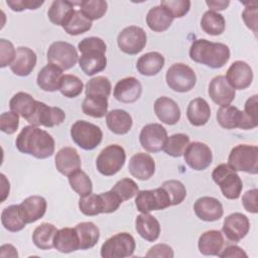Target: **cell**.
I'll use <instances>...</instances> for the list:
<instances>
[{
    "label": "cell",
    "instance_id": "cell-30",
    "mask_svg": "<svg viewBox=\"0 0 258 258\" xmlns=\"http://www.w3.org/2000/svg\"><path fill=\"white\" fill-rule=\"evenodd\" d=\"M211 117V108L203 98H196L189 102L186 108V118L192 126H204Z\"/></svg>",
    "mask_w": 258,
    "mask_h": 258
},
{
    "label": "cell",
    "instance_id": "cell-18",
    "mask_svg": "<svg viewBox=\"0 0 258 258\" xmlns=\"http://www.w3.org/2000/svg\"><path fill=\"white\" fill-rule=\"evenodd\" d=\"M208 94L212 101L221 107L230 105L236 97L235 89L229 84L225 76H217L211 81Z\"/></svg>",
    "mask_w": 258,
    "mask_h": 258
},
{
    "label": "cell",
    "instance_id": "cell-61",
    "mask_svg": "<svg viewBox=\"0 0 258 258\" xmlns=\"http://www.w3.org/2000/svg\"><path fill=\"white\" fill-rule=\"evenodd\" d=\"M206 4L208 5V7L210 8L211 11H222V10H225L229 4H230V1L229 0H208L206 1Z\"/></svg>",
    "mask_w": 258,
    "mask_h": 258
},
{
    "label": "cell",
    "instance_id": "cell-43",
    "mask_svg": "<svg viewBox=\"0 0 258 258\" xmlns=\"http://www.w3.org/2000/svg\"><path fill=\"white\" fill-rule=\"evenodd\" d=\"M189 144V137L183 133H176L167 137L162 150L169 156L180 157L187 145Z\"/></svg>",
    "mask_w": 258,
    "mask_h": 258
},
{
    "label": "cell",
    "instance_id": "cell-24",
    "mask_svg": "<svg viewBox=\"0 0 258 258\" xmlns=\"http://www.w3.org/2000/svg\"><path fill=\"white\" fill-rule=\"evenodd\" d=\"M47 208L46 200L40 196H30L19 205L21 218L26 224H31L41 219Z\"/></svg>",
    "mask_w": 258,
    "mask_h": 258
},
{
    "label": "cell",
    "instance_id": "cell-21",
    "mask_svg": "<svg viewBox=\"0 0 258 258\" xmlns=\"http://www.w3.org/2000/svg\"><path fill=\"white\" fill-rule=\"evenodd\" d=\"M142 94L141 83L134 77H127L117 82L113 95L119 102L130 104L136 102Z\"/></svg>",
    "mask_w": 258,
    "mask_h": 258
},
{
    "label": "cell",
    "instance_id": "cell-9",
    "mask_svg": "<svg viewBox=\"0 0 258 258\" xmlns=\"http://www.w3.org/2000/svg\"><path fill=\"white\" fill-rule=\"evenodd\" d=\"M165 81L169 89L178 93L190 91L197 83L195 71L185 63L176 62L168 68Z\"/></svg>",
    "mask_w": 258,
    "mask_h": 258
},
{
    "label": "cell",
    "instance_id": "cell-6",
    "mask_svg": "<svg viewBox=\"0 0 258 258\" xmlns=\"http://www.w3.org/2000/svg\"><path fill=\"white\" fill-rule=\"evenodd\" d=\"M73 141L84 150H93L100 145L103 139L101 128L85 120L76 121L71 127Z\"/></svg>",
    "mask_w": 258,
    "mask_h": 258
},
{
    "label": "cell",
    "instance_id": "cell-12",
    "mask_svg": "<svg viewBox=\"0 0 258 258\" xmlns=\"http://www.w3.org/2000/svg\"><path fill=\"white\" fill-rule=\"evenodd\" d=\"M217 121L222 128L228 130L235 128L249 130L258 126V123L252 121L244 111L232 105L222 106L217 111Z\"/></svg>",
    "mask_w": 258,
    "mask_h": 258
},
{
    "label": "cell",
    "instance_id": "cell-8",
    "mask_svg": "<svg viewBox=\"0 0 258 258\" xmlns=\"http://www.w3.org/2000/svg\"><path fill=\"white\" fill-rule=\"evenodd\" d=\"M136 243L133 236L127 232L117 233L106 240L101 247L103 258H125L133 255Z\"/></svg>",
    "mask_w": 258,
    "mask_h": 258
},
{
    "label": "cell",
    "instance_id": "cell-53",
    "mask_svg": "<svg viewBox=\"0 0 258 258\" xmlns=\"http://www.w3.org/2000/svg\"><path fill=\"white\" fill-rule=\"evenodd\" d=\"M16 50L13 43L5 38L0 39V67L5 68L10 66L14 60Z\"/></svg>",
    "mask_w": 258,
    "mask_h": 258
},
{
    "label": "cell",
    "instance_id": "cell-40",
    "mask_svg": "<svg viewBox=\"0 0 258 258\" xmlns=\"http://www.w3.org/2000/svg\"><path fill=\"white\" fill-rule=\"evenodd\" d=\"M1 223L9 232H19L23 230L26 223L21 218L19 205H11L4 208L1 213Z\"/></svg>",
    "mask_w": 258,
    "mask_h": 258
},
{
    "label": "cell",
    "instance_id": "cell-3",
    "mask_svg": "<svg viewBox=\"0 0 258 258\" xmlns=\"http://www.w3.org/2000/svg\"><path fill=\"white\" fill-rule=\"evenodd\" d=\"M230 48L225 43L213 42L205 38L192 41L189 47L191 60L212 69L224 67L230 59Z\"/></svg>",
    "mask_w": 258,
    "mask_h": 258
},
{
    "label": "cell",
    "instance_id": "cell-15",
    "mask_svg": "<svg viewBox=\"0 0 258 258\" xmlns=\"http://www.w3.org/2000/svg\"><path fill=\"white\" fill-rule=\"evenodd\" d=\"M185 163L194 170H205L213 161V153L211 148L199 141L191 142L187 145L183 152Z\"/></svg>",
    "mask_w": 258,
    "mask_h": 258
},
{
    "label": "cell",
    "instance_id": "cell-38",
    "mask_svg": "<svg viewBox=\"0 0 258 258\" xmlns=\"http://www.w3.org/2000/svg\"><path fill=\"white\" fill-rule=\"evenodd\" d=\"M74 2L64 0H54L47 11L48 19L57 26H62L70 15L75 10Z\"/></svg>",
    "mask_w": 258,
    "mask_h": 258
},
{
    "label": "cell",
    "instance_id": "cell-62",
    "mask_svg": "<svg viewBox=\"0 0 258 258\" xmlns=\"http://www.w3.org/2000/svg\"><path fill=\"white\" fill-rule=\"evenodd\" d=\"M0 256L1 257L17 258L18 257L17 249L11 244H4L0 247Z\"/></svg>",
    "mask_w": 258,
    "mask_h": 258
},
{
    "label": "cell",
    "instance_id": "cell-29",
    "mask_svg": "<svg viewBox=\"0 0 258 258\" xmlns=\"http://www.w3.org/2000/svg\"><path fill=\"white\" fill-rule=\"evenodd\" d=\"M223 234L218 230H210L203 233L198 241L200 252L206 256H218L224 246Z\"/></svg>",
    "mask_w": 258,
    "mask_h": 258
},
{
    "label": "cell",
    "instance_id": "cell-42",
    "mask_svg": "<svg viewBox=\"0 0 258 258\" xmlns=\"http://www.w3.org/2000/svg\"><path fill=\"white\" fill-rule=\"evenodd\" d=\"M108 98L86 96L82 104L83 113L93 118H103L108 113Z\"/></svg>",
    "mask_w": 258,
    "mask_h": 258
},
{
    "label": "cell",
    "instance_id": "cell-41",
    "mask_svg": "<svg viewBox=\"0 0 258 258\" xmlns=\"http://www.w3.org/2000/svg\"><path fill=\"white\" fill-rule=\"evenodd\" d=\"M202 29L210 35H220L225 31L226 21L222 14L208 10L201 19Z\"/></svg>",
    "mask_w": 258,
    "mask_h": 258
},
{
    "label": "cell",
    "instance_id": "cell-59",
    "mask_svg": "<svg viewBox=\"0 0 258 258\" xmlns=\"http://www.w3.org/2000/svg\"><path fill=\"white\" fill-rule=\"evenodd\" d=\"M244 113L254 122L258 123V96L253 95L244 105Z\"/></svg>",
    "mask_w": 258,
    "mask_h": 258
},
{
    "label": "cell",
    "instance_id": "cell-5",
    "mask_svg": "<svg viewBox=\"0 0 258 258\" xmlns=\"http://www.w3.org/2000/svg\"><path fill=\"white\" fill-rule=\"evenodd\" d=\"M228 164L235 171L250 174L258 173V147L256 145L239 144L232 148L228 156Z\"/></svg>",
    "mask_w": 258,
    "mask_h": 258
},
{
    "label": "cell",
    "instance_id": "cell-7",
    "mask_svg": "<svg viewBox=\"0 0 258 258\" xmlns=\"http://www.w3.org/2000/svg\"><path fill=\"white\" fill-rule=\"evenodd\" d=\"M125 161L126 153L124 148L118 144H111L99 153L96 159V167L101 174L111 176L124 166Z\"/></svg>",
    "mask_w": 258,
    "mask_h": 258
},
{
    "label": "cell",
    "instance_id": "cell-35",
    "mask_svg": "<svg viewBox=\"0 0 258 258\" xmlns=\"http://www.w3.org/2000/svg\"><path fill=\"white\" fill-rule=\"evenodd\" d=\"M36 104L37 100L25 92L16 93L9 101L10 110L25 120H27L33 114Z\"/></svg>",
    "mask_w": 258,
    "mask_h": 258
},
{
    "label": "cell",
    "instance_id": "cell-37",
    "mask_svg": "<svg viewBox=\"0 0 258 258\" xmlns=\"http://www.w3.org/2000/svg\"><path fill=\"white\" fill-rule=\"evenodd\" d=\"M57 229L50 223H42L37 226L32 233V242L40 250H49L53 248L54 236Z\"/></svg>",
    "mask_w": 258,
    "mask_h": 258
},
{
    "label": "cell",
    "instance_id": "cell-11",
    "mask_svg": "<svg viewBox=\"0 0 258 258\" xmlns=\"http://www.w3.org/2000/svg\"><path fill=\"white\" fill-rule=\"evenodd\" d=\"M48 63H52L61 71L72 69L79 61V54L76 47L66 41L52 42L46 52Z\"/></svg>",
    "mask_w": 258,
    "mask_h": 258
},
{
    "label": "cell",
    "instance_id": "cell-58",
    "mask_svg": "<svg viewBox=\"0 0 258 258\" xmlns=\"http://www.w3.org/2000/svg\"><path fill=\"white\" fill-rule=\"evenodd\" d=\"M174 256L172 248L167 244H156L152 246L146 253V257L157 258H172Z\"/></svg>",
    "mask_w": 258,
    "mask_h": 258
},
{
    "label": "cell",
    "instance_id": "cell-19",
    "mask_svg": "<svg viewBox=\"0 0 258 258\" xmlns=\"http://www.w3.org/2000/svg\"><path fill=\"white\" fill-rule=\"evenodd\" d=\"M226 79L235 90H245L252 84L253 71L246 61L236 60L229 67Z\"/></svg>",
    "mask_w": 258,
    "mask_h": 258
},
{
    "label": "cell",
    "instance_id": "cell-2",
    "mask_svg": "<svg viewBox=\"0 0 258 258\" xmlns=\"http://www.w3.org/2000/svg\"><path fill=\"white\" fill-rule=\"evenodd\" d=\"M78 48L82 53L79 56V66L87 76H94L106 69L107 45L102 38L86 37L79 42Z\"/></svg>",
    "mask_w": 258,
    "mask_h": 258
},
{
    "label": "cell",
    "instance_id": "cell-31",
    "mask_svg": "<svg viewBox=\"0 0 258 258\" xmlns=\"http://www.w3.org/2000/svg\"><path fill=\"white\" fill-rule=\"evenodd\" d=\"M106 124L111 132L117 135L127 134L132 125V117L125 110L115 109L107 113L106 115Z\"/></svg>",
    "mask_w": 258,
    "mask_h": 258
},
{
    "label": "cell",
    "instance_id": "cell-51",
    "mask_svg": "<svg viewBox=\"0 0 258 258\" xmlns=\"http://www.w3.org/2000/svg\"><path fill=\"white\" fill-rule=\"evenodd\" d=\"M190 1L188 0H162L160 5L164 7L173 18H181L190 9Z\"/></svg>",
    "mask_w": 258,
    "mask_h": 258
},
{
    "label": "cell",
    "instance_id": "cell-33",
    "mask_svg": "<svg viewBox=\"0 0 258 258\" xmlns=\"http://www.w3.org/2000/svg\"><path fill=\"white\" fill-rule=\"evenodd\" d=\"M53 248L60 253H71L80 249V240L75 228H62L57 230L54 240Z\"/></svg>",
    "mask_w": 258,
    "mask_h": 258
},
{
    "label": "cell",
    "instance_id": "cell-48",
    "mask_svg": "<svg viewBox=\"0 0 258 258\" xmlns=\"http://www.w3.org/2000/svg\"><path fill=\"white\" fill-rule=\"evenodd\" d=\"M79 209L85 216H97L99 214H103L100 194H90L88 196L81 197L79 200Z\"/></svg>",
    "mask_w": 258,
    "mask_h": 258
},
{
    "label": "cell",
    "instance_id": "cell-46",
    "mask_svg": "<svg viewBox=\"0 0 258 258\" xmlns=\"http://www.w3.org/2000/svg\"><path fill=\"white\" fill-rule=\"evenodd\" d=\"M112 86L107 77L98 76L92 78L86 84V96H97L108 98L111 94Z\"/></svg>",
    "mask_w": 258,
    "mask_h": 258
},
{
    "label": "cell",
    "instance_id": "cell-50",
    "mask_svg": "<svg viewBox=\"0 0 258 258\" xmlns=\"http://www.w3.org/2000/svg\"><path fill=\"white\" fill-rule=\"evenodd\" d=\"M161 186L166 190L169 196L171 206L179 205L183 202L186 197V189L183 183L176 179H169L165 180Z\"/></svg>",
    "mask_w": 258,
    "mask_h": 258
},
{
    "label": "cell",
    "instance_id": "cell-54",
    "mask_svg": "<svg viewBox=\"0 0 258 258\" xmlns=\"http://www.w3.org/2000/svg\"><path fill=\"white\" fill-rule=\"evenodd\" d=\"M100 198L102 201V208H103V214H110L114 213L118 210L120 205L122 204L121 200L118 198V196L112 191L111 189L105 192L100 194Z\"/></svg>",
    "mask_w": 258,
    "mask_h": 258
},
{
    "label": "cell",
    "instance_id": "cell-49",
    "mask_svg": "<svg viewBox=\"0 0 258 258\" xmlns=\"http://www.w3.org/2000/svg\"><path fill=\"white\" fill-rule=\"evenodd\" d=\"M111 190L114 191L123 203L127 200L132 199L134 196H136L137 192L139 191V188L137 183L133 179L126 177L118 180L113 185Z\"/></svg>",
    "mask_w": 258,
    "mask_h": 258
},
{
    "label": "cell",
    "instance_id": "cell-17",
    "mask_svg": "<svg viewBox=\"0 0 258 258\" xmlns=\"http://www.w3.org/2000/svg\"><path fill=\"white\" fill-rule=\"evenodd\" d=\"M250 230V222L242 213H233L223 222V233L232 242H239L246 237Z\"/></svg>",
    "mask_w": 258,
    "mask_h": 258
},
{
    "label": "cell",
    "instance_id": "cell-55",
    "mask_svg": "<svg viewBox=\"0 0 258 258\" xmlns=\"http://www.w3.org/2000/svg\"><path fill=\"white\" fill-rule=\"evenodd\" d=\"M44 1H36V0H7L6 4L10 7L11 10L20 12L25 9L34 10L39 8Z\"/></svg>",
    "mask_w": 258,
    "mask_h": 258
},
{
    "label": "cell",
    "instance_id": "cell-26",
    "mask_svg": "<svg viewBox=\"0 0 258 258\" xmlns=\"http://www.w3.org/2000/svg\"><path fill=\"white\" fill-rule=\"evenodd\" d=\"M154 113L162 123L167 125H174L180 119V109L177 103L165 96L155 100Z\"/></svg>",
    "mask_w": 258,
    "mask_h": 258
},
{
    "label": "cell",
    "instance_id": "cell-36",
    "mask_svg": "<svg viewBox=\"0 0 258 258\" xmlns=\"http://www.w3.org/2000/svg\"><path fill=\"white\" fill-rule=\"evenodd\" d=\"M79 240L80 249L87 250L93 248L100 239V230L93 222H82L75 227Z\"/></svg>",
    "mask_w": 258,
    "mask_h": 258
},
{
    "label": "cell",
    "instance_id": "cell-52",
    "mask_svg": "<svg viewBox=\"0 0 258 258\" xmlns=\"http://www.w3.org/2000/svg\"><path fill=\"white\" fill-rule=\"evenodd\" d=\"M19 126V115L14 112H4L0 116V130L6 134H13Z\"/></svg>",
    "mask_w": 258,
    "mask_h": 258
},
{
    "label": "cell",
    "instance_id": "cell-14",
    "mask_svg": "<svg viewBox=\"0 0 258 258\" xmlns=\"http://www.w3.org/2000/svg\"><path fill=\"white\" fill-rule=\"evenodd\" d=\"M66 119V113L58 107H51L43 102L37 101L33 114L26 120L33 126H44L47 128L61 124Z\"/></svg>",
    "mask_w": 258,
    "mask_h": 258
},
{
    "label": "cell",
    "instance_id": "cell-63",
    "mask_svg": "<svg viewBox=\"0 0 258 258\" xmlns=\"http://www.w3.org/2000/svg\"><path fill=\"white\" fill-rule=\"evenodd\" d=\"M0 176H1V182H2V198H1V203H2L9 196L10 183H9V181L7 180L6 176L3 173H1Z\"/></svg>",
    "mask_w": 258,
    "mask_h": 258
},
{
    "label": "cell",
    "instance_id": "cell-16",
    "mask_svg": "<svg viewBox=\"0 0 258 258\" xmlns=\"http://www.w3.org/2000/svg\"><path fill=\"white\" fill-rule=\"evenodd\" d=\"M167 137V131L161 124L150 123L141 129L139 142L146 151L154 153L162 150Z\"/></svg>",
    "mask_w": 258,
    "mask_h": 258
},
{
    "label": "cell",
    "instance_id": "cell-47",
    "mask_svg": "<svg viewBox=\"0 0 258 258\" xmlns=\"http://www.w3.org/2000/svg\"><path fill=\"white\" fill-rule=\"evenodd\" d=\"M84 84L75 75H63L59 85V92L67 98H76L83 92Z\"/></svg>",
    "mask_w": 258,
    "mask_h": 258
},
{
    "label": "cell",
    "instance_id": "cell-39",
    "mask_svg": "<svg viewBox=\"0 0 258 258\" xmlns=\"http://www.w3.org/2000/svg\"><path fill=\"white\" fill-rule=\"evenodd\" d=\"M92 21L88 19L81 10L75 9L63 23L62 28L70 35H80L89 31L92 28Z\"/></svg>",
    "mask_w": 258,
    "mask_h": 258
},
{
    "label": "cell",
    "instance_id": "cell-56",
    "mask_svg": "<svg viewBox=\"0 0 258 258\" xmlns=\"http://www.w3.org/2000/svg\"><path fill=\"white\" fill-rule=\"evenodd\" d=\"M257 197H258V189L252 188L247 190L242 197V205L244 209L252 214L258 213V206H257Z\"/></svg>",
    "mask_w": 258,
    "mask_h": 258
},
{
    "label": "cell",
    "instance_id": "cell-34",
    "mask_svg": "<svg viewBox=\"0 0 258 258\" xmlns=\"http://www.w3.org/2000/svg\"><path fill=\"white\" fill-rule=\"evenodd\" d=\"M173 19L171 14L161 5L150 8L146 15V23L148 27L155 32H162L168 29L172 24Z\"/></svg>",
    "mask_w": 258,
    "mask_h": 258
},
{
    "label": "cell",
    "instance_id": "cell-10",
    "mask_svg": "<svg viewBox=\"0 0 258 258\" xmlns=\"http://www.w3.org/2000/svg\"><path fill=\"white\" fill-rule=\"evenodd\" d=\"M135 206L140 213H150L171 207V202L166 190L159 186L154 189L139 190L135 198Z\"/></svg>",
    "mask_w": 258,
    "mask_h": 258
},
{
    "label": "cell",
    "instance_id": "cell-25",
    "mask_svg": "<svg viewBox=\"0 0 258 258\" xmlns=\"http://www.w3.org/2000/svg\"><path fill=\"white\" fill-rule=\"evenodd\" d=\"M128 170L137 179L147 180L155 172L154 159L148 153L138 152L130 158Z\"/></svg>",
    "mask_w": 258,
    "mask_h": 258
},
{
    "label": "cell",
    "instance_id": "cell-32",
    "mask_svg": "<svg viewBox=\"0 0 258 258\" xmlns=\"http://www.w3.org/2000/svg\"><path fill=\"white\" fill-rule=\"evenodd\" d=\"M165 62L164 56L157 51L146 52L141 55L137 62L136 69L142 76H155L157 75L163 68Z\"/></svg>",
    "mask_w": 258,
    "mask_h": 258
},
{
    "label": "cell",
    "instance_id": "cell-20",
    "mask_svg": "<svg viewBox=\"0 0 258 258\" xmlns=\"http://www.w3.org/2000/svg\"><path fill=\"white\" fill-rule=\"evenodd\" d=\"M195 214L199 219L205 222H215L224 215V209L221 202L213 197H202L194 205Z\"/></svg>",
    "mask_w": 258,
    "mask_h": 258
},
{
    "label": "cell",
    "instance_id": "cell-13",
    "mask_svg": "<svg viewBox=\"0 0 258 258\" xmlns=\"http://www.w3.org/2000/svg\"><path fill=\"white\" fill-rule=\"evenodd\" d=\"M147 42V35L143 28L135 25L121 30L117 37V44L124 53L134 55L143 50Z\"/></svg>",
    "mask_w": 258,
    "mask_h": 258
},
{
    "label": "cell",
    "instance_id": "cell-4",
    "mask_svg": "<svg viewBox=\"0 0 258 258\" xmlns=\"http://www.w3.org/2000/svg\"><path fill=\"white\" fill-rule=\"evenodd\" d=\"M212 177L220 186V189L226 199L237 200L240 198L243 189L242 179L228 163L217 165L212 172Z\"/></svg>",
    "mask_w": 258,
    "mask_h": 258
},
{
    "label": "cell",
    "instance_id": "cell-23",
    "mask_svg": "<svg viewBox=\"0 0 258 258\" xmlns=\"http://www.w3.org/2000/svg\"><path fill=\"white\" fill-rule=\"evenodd\" d=\"M54 163L57 171L62 175L69 176L75 171L81 169V157L74 147L60 148L54 157Z\"/></svg>",
    "mask_w": 258,
    "mask_h": 258
},
{
    "label": "cell",
    "instance_id": "cell-27",
    "mask_svg": "<svg viewBox=\"0 0 258 258\" xmlns=\"http://www.w3.org/2000/svg\"><path fill=\"white\" fill-rule=\"evenodd\" d=\"M135 229L141 238L148 242H154L160 234L158 220L149 213H141L136 217Z\"/></svg>",
    "mask_w": 258,
    "mask_h": 258
},
{
    "label": "cell",
    "instance_id": "cell-60",
    "mask_svg": "<svg viewBox=\"0 0 258 258\" xmlns=\"http://www.w3.org/2000/svg\"><path fill=\"white\" fill-rule=\"evenodd\" d=\"M218 256L222 257V258H225V257H231V258H233V257H237V258L245 257V258H247L248 257L246 252L241 247L236 246V245L228 246L224 250L222 249V251L219 253Z\"/></svg>",
    "mask_w": 258,
    "mask_h": 258
},
{
    "label": "cell",
    "instance_id": "cell-45",
    "mask_svg": "<svg viewBox=\"0 0 258 258\" xmlns=\"http://www.w3.org/2000/svg\"><path fill=\"white\" fill-rule=\"evenodd\" d=\"M76 4L80 6V10L91 21L102 18L106 14L108 7L107 2L104 0H84Z\"/></svg>",
    "mask_w": 258,
    "mask_h": 258
},
{
    "label": "cell",
    "instance_id": "cell-22",
    "mask_svg": "<svg viewBox=\"0 0 258 258\" xmlns=\"http://www.w3.org/2000/svg\"><path fill=\"white\" fill-rule=\"evenodd\" d=\"M36 53L29 47L19 46L16 48L14 60L10 64L11 72L19 77H27L36 66Z\"/></svg>",
    "mask_w": 258,
    "mask_h": 258
},
{
    "label": "cell",
    "instance_id": "cell-28",
    "mask_svg": "<svg viewBox=\"0 0 258 258\" xmlns=\"http://www.w3.org/2000/svg\"><path fill=\"white\" fill-rule=\"evenodd\" d=\"M62 71L52 63L44 66L37 74V86L45 92H55L59 90Z\"/></svg>",
    "mask_w": 258,
    "mask_h": 258
},
{
    "label": "cell",
    "instance_id": "cell-1",
    "mask_svg": "<svg viewBox=\"0 0 258 258\" xmlns=\"http://www.w3.org/2000/svg\"><path fill=\"white\" fill-rule=\"evenodd\" d=\"M15 145L21 153L32 155L38 159L50 157L55 148L53 137L45 130L33 125L23 127L16 137Z\"/></svg>",
    "mask_w": 258,
    "mask_h": 258
},
{
    "label": "cell",
    "instance_id": "cell-57",
    "mask_svg": "<svg viewBox=\"0 0 258 258\" xmlns=\"http://www.w3.org/2000/svg\"><path fill=\"white\" fill-rule=\"evenodd\" d=\"M242 18L246 26L256 34L257 33V5L254 4L252 6L251 4H249V6H247L244 9L242 13Z\"/></svg>",
    "mask_w": 258,
    "mask_h": 258
},
{
    "label": "cell",
    "instance_id": "cell-44",
    "mask_svg": "<svg viewBox=\"0 0 258 258\" xmlns=\"http://www.w3.org/2000/svg\"><path fill=\"white\" fill-rule=\"evenodd\" d=\"M69 177V182L73 190H75L80 197H85L93 191V183L89 175L83 171L82 169H79L72 173Z\"/></svg>",
    "mask_w": 258,
    "mask_h": 258
}]
</instances>
